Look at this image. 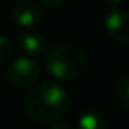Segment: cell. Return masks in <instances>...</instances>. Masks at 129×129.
I'll return each mask as SVG.
<instances>
[{"mask_svg": "<svg viewBox=\"0 0 129 129\" xmlns=\"http://www.w3.org/2000/svg\"><path fill=\"white\" fill-rule=\"evenodd\" d=\"M69 110V95L57 82H41L31 87L25 100V113L36 123L59 121Z\"/></svg>", "mask_w": 129, "mask_h": 129, "instance_id": "cell-1", "label": "cell"}, {"mask_svg": "<svg viewBox=\"0 0 129 129\" xmlns=\"http://www.w3.org/2000/svg\"><path fill=\"white\" fill-rule=\"evenodd\" d=\"M44 66L54 79L72 82L83 77L88 67V57L85 51L77 44L60 43L46 49Z\"/></svg>", "mask_w": 129, "mask_h": 129, "instance_id": "cell-2", "label": "cell"}, {"mask_svg": "<svg viewBox=\"0 0 129 129\" xmlns=\"http://www.w3.org/2000/svg\"><path fill=\"white\" fill-rule=\"evenodd\" d=\"M41 67L31 56H21L15 59L7 69V82L12 87L23 90L33 87L39 79Z\"/></svg>", "mask_w": 129, "mask_h": 129, "instance_id": "cell-3", "label": "cell"}, {"mask_svg": "<svg viewBox=\"0 0 129 129\" xmlns=\"http://www.w3.org/2000/svg\"><path fill=\"white\" fill-rule=\"evenodd\" d=\"M105 28L110 38L118 44H129V13L124 8H113L105 16Z\"/></svg>", "mask_w": 129, "mask_h": 129, "instance_id": "cell-4", "label": "cell"}, {"mask_svg": "<svg viewBox=\"0 0 129 129\" xmlns=\"http://www.w3.org/2000/svg\"><path fill=\"white\" fill-rule=\"evenodd\" d=\"M10 18L20 28H31L43 20V10L35 2H20L12 8Z\"/></svg>", "mask_w": 129, "mask_h": 129, "instance_id": "cell-5", "label": "cell"}, {"mask_svg": "<svg viewBox=\"0 0 129 129\" xmlns=\"http://www.w3.org/2000/svg\"><path fill=\"white\" fill-rule=\"evenodd\" d=\"M18 46L26 56H39L47 49L46 38L39 31H33V29H28L18 36Z\"/></svg>", "mask_w": 129, "mask_h": 129, "instance_id": "cell-6", "label": "cell"}, {"mask_svg": "<svg viewBox=\"0 0 129 129\" xmlns=\"http://www.w3.org/2000/svg\"><path fill=\"white\" fill-rule=\"evenodd\" d=\"M75 129H106V119L96 110H88L80 114Z\"/></svg>", "mask_w": 129, "mask_h": 129, "instance_id": "cell-7", "label": "cell"}, {"mask_svg": "<svg viewBox=\"0 0 129 129\" xmlns=\"http://www.w3.org/2000/svg\"><path fill=\"white\" fill-rule=\"evenodd\" d=\"M114 95L116 100L123 108H129V74L123 72L121 77L118 79L116 87H114Z\"/></svg>", "mask_w": 129, "mask_h": 129, "instance_id": "cell-8", "label": "cell"}, {"mask_svg": "<svg viewBox=\"0 0 129 129\" xmlns=\"http://www.w3.org/2000/svg\"><path fill=\"white\" fill-rule=\"evenodd\" d=\"M13 43L7 36H0V64H8L13 57Z\"/></svg>", "mask_w": 129, "mask_h": 129, "instance_id": "cell-9", "label": "cell"}, {"mask_svg": "<svg viewBox=\"0 0 129 129\" xmlns=\"http://www.w3.org/2000/svg\"><path fill=\"white\" fill-rule=\"evenodd\" d=\"M43 5H46L47 8H59L64 3H67V0H41Z\"/></svg>", "mask_w": 129, "mask_h": 129, "instance_id": "cell-10", "label": "cell"}, {"mask_svg": "<svg viewBox=\"0 0 129 129\" xmlns=\"http://www.w3.org/2000/svg\"><path fill=\"white\" fill-rule=\"evenodd\" d=\"M101 2L105 3V5H108V7H119L121 3H123V0H101Z\"/></svg>", "mask_w": 129, "mask_h": 129, "instance_id": "cell-11", "label": "cell"}, {"mask_svg": "<svg viewBox=\"0 0 129 129\" xmlns=\"http://www.w3.org/2000/svg\"><path fill=\"white\" fill-rule=\"evenodd\" d=\"M49 129H70V127H69V124H66V123H57V121H54V124H51Z\"/></svg>", "mask_w": 129, "mask_h": 129, "instance_id": "cell-12", "label": "cell"}]
</instances>
